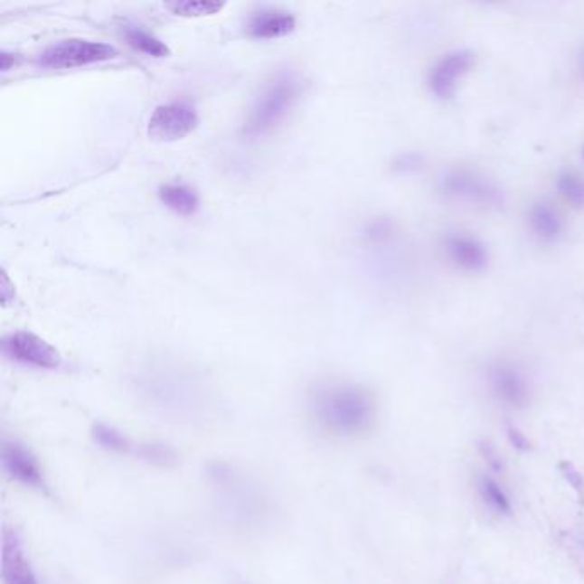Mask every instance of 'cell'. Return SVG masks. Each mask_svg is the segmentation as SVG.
I'll return each mask as SVG.
<instances>
[{
	"instance_id": "cell-16",
	"label": "cell",
	"mask_w": 584,
	"mask_h": 584,
	"mask_svg": "<svg viewBox=\"0 0 584 584\" xmlns=\"http://www.w3.org/2000/svg\"><path fill=\"white\" fill-rule=\"evenodd\" d=\"M132 456H137L139 459L146 461L149 465L160 466V468H172L179 463V455L174 447L163 442H143L134 446Z\"/></svg>"
},
{
	"instance_id": "cell-3",
	"label": "cell",
	"mask_w": 584,
	"mask_h": 584,
	"mask_svg": "<svg viewBox=\"0 0 584 584\" xmlns=\"http://www.w3.org/2000/svg\"><path fill=\"white\" fill-rule=\"evenodd\" d=\"M298 95V81L292 74H279L269 82L258 98L247 118L244 132L249 137H259L275 129L287 117Z\"/></svg>"
},
{
	"instance_id": "cell-5",
	"label": "cell",
	"mask_w": 584,
	"mask_h": 584,
	"mask_svg": "<svg viewBox=\"0 0 584 584\" xmlns=\"http://www.w3.org/2000/svg\"><path fill=\"white\" fill-rule=\"evenodd\" d=\"M4 355L21 365L55 371L62 365L61 352L30 331H16L2 341Z\"/></svg>"
},
{
	"instance_id": "cell-9",
	"label": "cell",
	"mask_w": 584,
	"mask_h": 584,
	"mask_svg": "<svg viewBox=\"0 0 584 584\" xmlns=\"http://www.w3.org/2000/svg\"><path fill=\"white\" fill-rule=\"evenodd\" d=\"M488 386L495 398L507 406L526 405L530 401V381L513 362H495L487 373Z\"/></svg>"
},
{
	"instance_id": "cell-1",
	"label": "cell",
	"mask_w": 584,
	"mask_h": 584,
	"mask_svg": "<svg viewBox=\"0 0 584 584\" xmlns=\"http://www.w3.org/2000/svg\"><path fill=\"white\" fill-rule=\"evenodd\" d=\"M310 415L319 429L334 436H355L371 427L372 396L355 384H321L308 396Z\"/></svg>"
},
{
	"instance_id": "cell-18",
	"label": "cell",
	"mask_w": 584,
	"mask_h": 584,
	"mask_svg": "<svg viewBox=\"0 0 584 584\" xmlns=\"http://www.w3.org/2000/svg\"><path fill=\"white\" fill-rule=\"evenodd\" d=\"M126 38H127V43L132 49L139 50V52L151 55V57L162 59V57L170 55V49L163 43L162 40H158L156 36L149 34V33L141 30V28L130 26L126 30Z\"/></svg>"
},
{
	"instance_id": "cell-15",
	"label": "cell",
	"mask_w": 584,
	"mask_h": 584,
	"mask_svg": "<svg viewBox=\"0 0 584 584\" xmlns=\"http://www.w3.org/2000/svg\"><path fill=\"white\" fill-rule=\"evenodd\" d=\"M91 436L99 447L112 451V453H122V455H132L136 442H132L124 432L115 429L114 425L97 422L91 427Z\"/></svg>"
},
{
	"instance_id": "cell-13",
	"label": "cell",
	"mask_w": 584,
	"mask_h": 584,
	"mask_svg": "<svg viewBox=\"0 0 584 584\" xmlns=\"http://www.w3.org/2000/svg\"><path fill=\"white\" fill-rule=\"evenodd\" d=\"M295 17L288 13L266 9L260 11L256 16L250 19L247 33L252 38H262V40H273V38H283L295 30Z\"/></svg>"
},
{
	"instance_id": "cell-14",
	"label": "cell",
	"mask_w": 584,
	"mask_h": 584,
	"mask_svg": "<svg viewBox=\"0 0 584 584\" xmlns=\"http://www.w3.org/2000/svg\"><path fill=\"white\" fill-rule=\"evenodd\" d=\"M163 204L182 216H191L199 208V197L194 191L182 184H168L160 189Z\"/></svg>"
},
{
	"instance_id": "cell-22",
	"label": "cell",
	"mask_w": 584,
	"mask_h": 584,
	"mask_svg": "<svg viewBox=\"0 0 584 584\" xmlns=\"http://www.w3.org/2000/svg\"><path fill=\"white\" fill-rule=\"evenodd\" d=\"M420 166H422V158L417 155H405L398 162V168L401 172H417Z\"/></svg>"
},
{
	"instance_id": "cell-17",
	"label": "cell",
	"mask_w": 584,
	"mask_h": 584,
	"mask_svg": "<svg viewBox=\"0 0 584 584\" xmlns=\"http://www.w3.org/2000/svg\"><path fill=\"white\" fill-rule=\"evenodd\" d=\"M165 7L180 17L214 16L225 9V2L218 0H175L166 2Z\"/></svg>"
},
{
	"instance_id": "cell-7",
	"label": "cell",
	"mask_w": 584,
	"mask_h": 584,
	"mask_svg": "<svg viewBox=\"0 0 584 584\" xmlns=\"http://www.w3.org/2000/svg\"><path fill=\"white\" fill-rule=\"evenodd\" d=\"M475 64V55L470 50H455L446 53L429 72V89L438 99H451L461 81Z\"/></svg>"
},
{
	"instance_id": "cell-25",
	"label": "cell",
	"mask_w": 584,
	"mask_h": 584,
	"mask_svg": "<svg viewBox=\"0 0 584 584\" xmlns=\"http://www.w3.org/2000/svg\"><path fill=\"white\" fill-rule=\"evenodd\" d=\"M583 72H584V55H583Z\"/></svg>"
},
{
	"instance_id": "cell-11",
	"label": "cell",
	"mask_w": 584,
	"mask_h": 584,
	"mask_svg": "<svg viewBox=\"0 0 584 584\" xmlns=\"http://www.w3.org/2000/svg\"><path fill=\"white\" fill-rule=\"evenodd\" d=\"M2 579L5 584H38L21 538L9 528L2 532Z\"/></svg>"
},
{
	"instance_id": "cell-4",
	"label": "cell",
	"mask_w": 584,
	"mask_h": 584,
	"mask_svg": "<svg viewBox=\"0 0 584 584\" xmlns=\"http://www.w3.org/2000/svg\"><path fill=\"white\" fill-rule=\"evenodd\" d=\"M117 55V50L107 43L89 40H65L45 50L38 64L49 69H72L82 65L98 64L110 61Z\"/></svg>"
},
{
	"instance_id": "cell-24",
	"label": "cell",
	"mask_w": 584,
	"mask_h": 584,
	"mask_svg": "<svg viewBox=\"0 0 584 584\" xmlns=\"http://www.w3.org/2000/svg\"><path fill=\"white\" fill-rule=\"evenodd\" d=\"M484 453H485V456H487L488 463L492 465V468H495V470H501L503 468V463H501V457L499 456L495 455V451L492 449V447H484Z\"/></svg>"
},
{
	"instance_id": "cell-8",
	"label": "cell",
	"mask_w": 584,
	"mask_h": 584,
	"mask_svg": "<svg viewBox=\"0 0 584 584\" xmlns=\"http://www.w3.org/2000/svg\"><path fill=\"white\" fill-rule=\"evenodd\" d=\"M0 463L4 471L24 487L47 490L45 475L38 457L33 455L30 447L21 442H4L0 449Z\"/></svg>"
},
{
	"instance_id": "cell-20",
	"label": "cell",
	"mask_w": 584,
	"mask_h": 584,
	"mask_svg": "<svg viewBox=\"0 0 584 584\" xmlns=\"http://www.w3.org/2000/svg\"><path fill=\"white\" fill-rule=\"evenodd\" d=\"M480 492H482L484 501H485L492 509H495L497 513H503V514H509V513H511V504H509V499L505 497L503 488L499 487L492 478L484 476V478L480 480Z\"/></svg>"
},
{
	"instance_id": "cell-19",
	"label": "cell",
	"mask_w": 584,
	"mask_h": 584,
	"mask_svg": "<svg viewBox=\"0 0 584 584\" xmlns=\"http://www.w3.org/2000/svg\"><path fill=\"white\" fill-rule=\"evenodd\" d=\"M557 191L574 208H584V177L576 172H562L557 177Z\"/></svg>"
},
{
	"instance_id": "cell-6",
	"label": "cell",
	"mask_w": 584,
	"mask_h": 584,
	"mask_svg": "<svg viewBox=\"0 0 584 584\" xmlns=\"http://www.w3.org/2000/svg\"><path fill=\"white\" fill-rule=\"evenodd\" d=\"M197 126V114L191 105L166 103L160 105L149 118L147 134L153 141L174 143L189 136Z\"/></svg>"
},
{
	"instance_id": "cell-26",
	"label": "cell",
	"mask_w": 584,
	"mask_h": 584,
	"mask_svg": "<svg viewBox=\"0 0 584 584\" xmlns=\"http://www.w3.org/2000/svg\"><path fill=\"white\" fill-rule=\"evenodd\" d=\"M583 153H584V151H583Z\"/></svg>"
},
{
	"instance_id": "cell-2",
	"label": "cell",
	"mask_w": 584,
	"mask_h": 584,
	"mask_svg": "<svg viewBox=\"0 0 584 584\" xmlns=\"http://www.w3.org/2000/svg\"><path fill=\"white\" fill-rule=\"evenodd\" d=\"M438 193L449 201L484 210H499L505 203L503 189L485 175L468 168H449L440 174Z\"/></svg>"
},
{
	"instance_id": "cell-10",
	"label": "cell",
	"mask_w": 584,
	"mask_h": 584,
	"mask_svg": "<svg viewBox=\"0 0 584 584\" xmlns=\"http://www.w3.org/2000/svg\"><path fill=\"white\" fill-rule=\"evenodd\" d=\"M444 252L457 269L465 273H482L488 266V250L484 242L463 231L446 235Z\"/></svg>"
},
{
	"instance_id": "cell-12",
	"label": "cell",
	"mask_w": 584,
	"mask_h": 584,
	"mask_svg": "<svg viewBox=\"0 0 584 584\" xmlns=\"http://www.w3.org/2000/svg\"><path fill=\"white\" fill-rule=\"evenodd\" d=\"M528 227L542 244H555L564 233V220L551 203L538 201L528 212Z\"/></svg>"
},
{
	"instance_id": "cell-23",
	"label": "cell",
	"mask_w": 584,
	"mask_h": 584,
	"mask_svg": "<svg viewBox=\"0 0 584 584\" xmlns=\"http://www.w3.org/2000/svg\"><path fill=\"white\" fill-rule=\"evenodd\" d=\"M507 436H509L511 444H513V446H514L516 449H521V451H528V447H530V442H528V438H524V436L521 434L518 429H513V427H509V429H507Z\"/></svg>"
},
{
	"instance_id": "cell-21",
	"label": "cell",
	"mask_w": 584,
	"mask_h": 584,
	"mask_svg": "<svg viewBox=\"0 0 584 584\" xmlns=\"http://www.w3.org/2000/svg\"><path fill=\"white\" fill-rule=\"evenodd\" d=\"M560 470L564 473V476L568 478L569 484L581 494L584 490V480L583 476H581V473L576 470L570 463H562V465H560Z\"/></svg>"
}]
</instances>
